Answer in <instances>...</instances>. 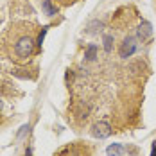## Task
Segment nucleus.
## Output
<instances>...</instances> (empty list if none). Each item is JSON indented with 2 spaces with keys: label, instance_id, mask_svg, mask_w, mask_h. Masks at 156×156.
<instances>
[{
  "label": "nucleus",
  "instance_id": "f257e3e1",
  "mask_svg": "<svg viewBox=\"0 0 156 156\" xmlns=\"http://www.w3.org/2000/svg\"><path fill=\"white\" fill-rule=\"evenodd\" d=\"M9 47V56L11 59L16 61H27L34 52V38L31 32H20L15 38H11L9 43H5Z\"/></svg>",
  "mask_w": 156,
  "mask_h": 156
},
{
  "label": "nucleus",
  "instance_id": "f03ea898",
  "mask_svg": "<svg viewBox=\"0 0 156 156\" xmlns=\"http://www.w3.org/2000/svg\"><path fill=\"white\" fill-rule=\"evenodd\" d=\"M135 50H136V40L133 36L124 38V41L120 45V58H124V59L126 58H131L135 54Z\"/></svg>",
  "mask_w": 156,
  "mask_h": 156
},
{
  "label": "nucleus",
  "instance_id": "7ed1b4c3",
  "mask_svg": "<svg viewBox=\"0 0 156 156\" xmlns=\"http://www.w3.org/2000/svg\"><path fill=\"white\" fill-rule=\"evenodd\" d=\"M111 126L108 124V122H104V120H101V122H97V124L94 126V129H92V135H94L95 138H106V136H109L111 135Z\"/></svg>",
  "mask_w": 156,
  "mask_h": 156
},
{
  "label": "nucleus",
  "instance_id": "20e7f679",
  "mask_svg": "<svg viewBox=\"0 0 156 156\" xmlns=\"http://www.w3.org/2000/svg\"><path fill=\"white\" fill-rule=\"evenodd\" d=\"M151 32H153V29H151V23H149V22H142L140 25H138L136 36L140 38L142 41H147V40L151 38Z\"/></svg>",
  "mask_w": 156,
  "mask_h": 156
},
{
  "label": "nucleus",
  "instance_id": "39448f33",
  "mask_svg": "<svg viewBox=\"0 0 156 156\" xmlns=\"http://www.w3.org/2000/svg\"><path fill=\"white\" fill-rule=\"evenodd\" d=\"M124 147H122V145H120V144H113V145H109L108 147V151H106V153H108V156H122L124 154Z\"/></svg>",
  "mask_w": 156,
  "mask_h": 156
},
{
  "label": "nucleus",
  "instance_id": "423d86ee",
  "mask_svg": "<svg viewBox=\"0 0 156 156\" xmlns=\"http://www.w3.org/2000/svg\"><path fill=\"white\" fill-rule=\"evenodd\" d=\"M43 11H45V15H48V16L56 15V7L52 5V2H50V0H43Z\"/></svg>",
  "mask_w": 156,
  "mask_h": 156
},
{
  "label": "nucleus",
  "instance_id": "0eeeda50",
  "mask_svg": "<svg viewBox=\"0 0 156 156\" xmlns=\"http://www.w3.org/2000/svg\"><path fill=\"white\" fill-rule=\"evenodd\" d=\"M84 58H86L88 61H94L95 58H97V47H95V45H90V47L86 48V54H84Z\"/></svg>",
  "mask_w": 156,
  "mask_h": 156
},
{
  "label": "nucleus",
  "instance_id": "6e6552de",
  "mask_svg": "<svg viewBox=\"0 0 156 156\" xmlns=\"http://www.w3.org/2000/svg\"><path fill=\"white\" fill-rule=\"evenodd\" d=\"M104 48H106V52H111L113 50V36H104Z\"/></svg>",
  "mask_w": 156,
  "mask_h": 156
},
{
  "label": "nucleus",
  "instance_id": "1a4fd4ad",
  "mask_svg": "<svg viewBox=\"0 0 156 156\" xmlns=\"http://www.w3.org/2000/svg\"><path fill=\"white\" fill-rule=\"evenodd\" d=\"M45 32H47V29H43V31H41V34L38 36V45H40V47H41V41H43V38H45Z\"/></svg>",
  "mask_w": 156,
  "mask_h": 156
},
{
  "label": "nucleus",
  "instance_id": "9d476101",
  "mask_svg": "<svg viewBox=\"0 0 156 156\" xmlns=\"http://www.w3.org/2000/svg\"><path fill=\"white\" fill-rule=\"evenodd\" d=\"M151 156H156V142H153V151H151Z\"/></svg>",
  "mask_w": 156,
  "mask_h": 156
},
{
  "label": "nucleus",
  "instance_id": "9b49d317",
  "mask_svg": "<svg viewBox=\"0 0 156 156\" xmlns=\"http://www.w3.org/2000/svg\"><path fill=\"white\" fill-rule=\"evenodd\" d=\"M25 156H32V151H31V149H27V151H25Z\"/></svg>",
  "mask_w": 156,
  "mask_h": 156
},
{
  "label": "nucleus",
  "instance_id": "f8f14e48",
  "mask_svg": "<svg viewBox=\"0 0 156 156\" xmlns=\"http://www.w3.org/2000/svg\"><path fill=\"white\" fill-rule=\"evenodd\" d=\"M0 109H2V102H0Z\"/></svg>",
  "mask_w": 156,
  "mask_h": 156
}]
</instances>
